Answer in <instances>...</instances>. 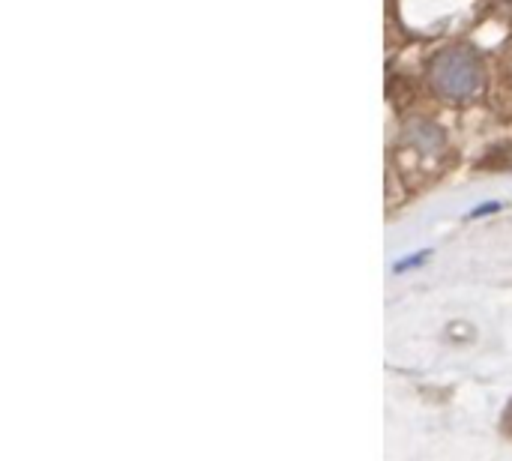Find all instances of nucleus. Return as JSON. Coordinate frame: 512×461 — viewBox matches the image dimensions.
<instances>
[{
    "label": "nucleus",
    "mask_w": 512,
    "mask_h": 461,
    "mask_svg": "<svg viewBox=\"0 0 512 461\" xmlns=\"http://www.w3.org/2000/svg\"><path fill=\"white\" fill-rule=\"evenodd\" d=\"M480 63L465 51V48H450L444 51L435 66H432V84L453 99H465L480 87Z\"/></svg>",
    "instance_id": "nucleus-1"
}]
</instances>
